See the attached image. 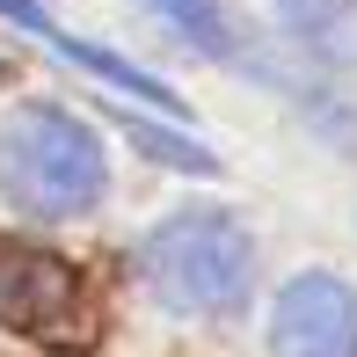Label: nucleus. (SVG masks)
<instances>
[{
    "mask_svg": "<svg viewBox=\"0 0 357 357\" xmlns=\"http://www.w3.org/2000/svg\"><path fill=\"white\" fill-rule=\"evenodd\" d=\"M109 190L102 139L52 102H22L0 117V197L29 219H80Z\"/></svg>",
    "mask_w": 357,
    "mask_h": 357,
    "instance_id": "1",
    "label": "nucleus"
},
{
    "mask_svg": "<svg viewBox=\"0 0 357 357\" xmlns=\"http://www.w3.org/2000/svg\"><path fill=\"white\" fill-rule=\"evenodd\" d=\"M255 278V241L226 204H183L146 241V284L175 314H234Z\"/></svg>",
    "mask_w": 357,
    "mask_h": 357,
    "instance_id": "2",
    "label": "nucleus"
},
{
    "mask_svg": "<svg viewBox=\"0 0 357 357\" xmlns=\"http://www.w3.org/2000/svg\"><path fill=\"white\" fill-rule=\"evenodd\" d=\"M270 350L278 357H357V291L335 270H306L270 306Z\"/></svg>",
    "mask_w": 357,
    "mask_h": 357,
    "instance_id": "3",
    "label": "nucleus"
},
{
    "mask_svg": "<svg viewBox=\"0 0 357 357\" xmlns=\"http://www.w3.org/2000/svg\"><path fill=\"white\" fill-rule=\"evenodd\" d=\"M160 15H168L175 29H183L190 44H197V52H212V59H226L234 52V29H226V15L212 8V0H153Z\"/></svg>",
    "mask_w": 357,
    "mask_h": 357,
    "instance_id": "4",
    "label": "nucleus"
},
{
    "mask_svg": "<svg viewBox=\"0 0 357 357\" xmlns=\"http://www.w3.org/2000/svg\"><path fill=\"white\" fill-rule=\"evenodd\" d=\"M278 8H284V22H299V29H328V22L350 15V0H278Z\"/></svg>",
    "mask_w": 357,
    "mask_h": 357,
    "instance_id": "5",
    "label": "nucleus"
},
{
    "mask_svg": "<svg viewBox=\"0 0 357 357\" xmlns=\"http://www.w3.org/2000/svg\"><path fill=\"white\" fill-rule=\"evenodd\" d=\"M0 15H8V22H22V29H37V37H52V22H44L37 0H0Z\"/></svg>",
    "mask_w": 357,
    "mask_h": 357,
    "instance_id": "6",
    "label": "nucleus"
}]
</instances>
